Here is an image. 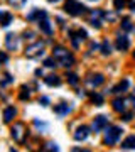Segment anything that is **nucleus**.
Listing matches in <instances>:
<instances>
[{
    "label": "nucleus",
    "mask_w": 135,
    "mask_h": 152,
    "mask_svg": "<svg viewBox=\"0 0 135 152\" xmlns=\"http://www.w3.org/2000/svg\"><path fill=\"white\" fill-rule=\"evenodd\" d=\"M53 58H54L56 61H58V64L64 66V68H69V66L74 64V56L71 54L68 49L61 48V46L54 48V51H53Z\"/></svg>",
    "instance_id": "1"
},
{
    "label": "nucleus",
    "mask_w": 135,
    "mask_h": 152,
    "mask_svg": "<svg viewBox=\"0 0 135 152\" xmlns=\"http://www.w3.org/2000/svg\"><path fill=\"white\" fill-rule=\"evenodd\" d=\"M27 134H29V130H27L26 124H22V122H17V124L10 129V135L17 144H24L26 139H27Z\"/></svg>",
    "instance_id": "2"
},
{
    "label": "nucleus",
    "mask_w": 135,
    "mask_h": 152,
    "mask_svg": "<svg viewBox=\"0 0 135 152\" xmlns=\"http://www.w3.org/2000/svg\"><path fill=\"white\" fill-rule=\"evenodd\" d=\"M64 10H66V14H69V15L78 17V15H83V14L86 12V7L83 5L81 2H78V0H66Z\"/></svg>",
    "instance_id": "3"
},
{
    "label": "nucleus",
    "mask_w": 135,
    "mask_h": 152,
    "mask_svg": "<svg viewBox=\"0 0 135 152\" xmlns=\"http://www.w3.org/2000/svg\"><path fill=\"white\" fill-rule=\"evenodd\" d=\"M122 132L123 130H122L120 127H108L107 134H105V144H107V145H115V144L118 142Z\"/></svg>",
    "instance_id": "4"
},
{
    "label": "nucleus",
    "mask_w": 135,
    "mask_h": 152,
    "mask_svg": "<svg viewBox=\"0 0 135 152\" xmlns=\"http://www.w3.org/2000/svg\"><path fill=\"white\" fill-rule=\"evenodd\" d=\"M24 54H26L27 58H39L41 54H44V42L42 41H37V42L31 44V46L24 51Z\"/></svg>",
    "instance_id": "5"
},
{
    "label": "nucleus",
    "mask_w": 135,
    "mask_h": 152,
    "mask_svg": "<svg viewBox=\"0 0 135 152\" xmlns=\"http://www.w3.org/2000/svg\"><path fill=\"white\" fill-rule=\"evenodd\" d=\"M69 37H71L73 46H74V48H78V46H80V41H85V39L88 37V34H86V31H85V29H78L76 32L69 31Z\"/></svg>",
    "instance_id": "6"
},
{
    "label": "nucleus",
    "mask_w": 135,
    "mask_h": 152,
    "mask_svg": "<svg viewBox=\"0 0 135 152\" xmlns=\"http://www.w3.org/2000/svg\"><path fill=\"white\" fill-rule=\"evenodd\" d=\"M107 127H108V118L105 115H98V117L93 118V130L95 132H101Z\"/></svg>",
    "instance_id": "7"
},
{
    "label": "nucleus",
    "mask_w": 135,
    "mask_h": 152,
    "mask_svg": "<svg viewBox=\"0 0 135 152\" xmlns=\"http://www.w3.org/2000/svg\"><path fill=\"white\" fill-rule=\"evenodd\" d=\"M103 81H105V76L100 75V73H96V75H90L86 78V83L91 88H96V86H100V85H103Z\"/></svg>",
    "instance_id": "8"
},
{
    "label": "nucleus",
    "mask_w": 135,
    "mask_h": 152,
    "mask_svg": "<svg viewBox=\"0 0 135 152\" xmlns=\"http://www.w3.org/2000/svg\"><path fill=\"white\" fill-rule=\"evenodd\" d=\"M90 135V129H88L86 125H81V127H78L76 129V132H74V140H78V142H81V140H86V137Z\"/></svg>",
    "instance_id": "9"
},
{
    "label": "nucleus",
    "mask_w": 135,
    "mask_h": 152,
    "mask_svg": "<svg viewBox=\"0 0 135 152\" xmlns=\"http://www.w3.org/2000/svg\"><path fill=\"white\" fill-rule=\"evenodd\" d=\"M115 46H117V49L118 51H128V48H130V41H128V37L127 36H118L117 37V42H115Z\"/></svg>",
    "instance_id": "10"
},
{
    "label": "nucleus",
    "mask_w": 135,
    "mask_h": 152,
    "mask_svg": "<svg viewBox=\"0 0 135 152\" xmlns=\"http://www.w3.org/2000/svg\"><path fill=\"white\" fill-rule=\"evenodd\" d=\"M5 46H7V49H10V51L17 49V46H19V37H17L15 34H7L5 36Z\"/></svg>",
    "instance_id": "11"
},
{
    "label": "nucleus",
    "mask_w": 135,
    "mask_h": 152,
    "mask_svg": "<svg viewBox=\"0 0 135 152\" xmlns=\"http://www.w3.org/2000/svg\"><path fill=\"white\" fill-rule=\"evenodd\" d=\"M47 17V12L46 10H32L29 15H27V20H41V19H46Z\"/></svg>",
    "instance_id": "12"
},
{
    "label": "nucleus",
    "mask_w": 135,
    "mask_h": 152,
    "mask_svg": "<svg viewBox=\"0 0 135 152\" xmlns=\"http://www.w3.org/2000/svg\"><path fill=\"white\" fill-rule=\"evenodd\" d=\"M128 86H130V81H128V80H122V81H120L117 86L112 88V93H125L127 90H128Z\"/></svg>",
    "instance_id": "13"
},
{
    "label": "nucleus",
    "mask_w": 135,
    "mask_h": 152,
    "mask_svg": "<svg viewBox=\"0 0 135 152\" xmlns=\"http://www.w3.org/2000/svg\"><path fill=\"white\" fill-rule=\"evenodd\" d=\"M39 22V29H41V31H42L44 34H53V27H51V22L47 20V17H46V19H41V20H37Z\"/></svg>",
    "instance_id": "14"
},
{
    "label": "nucleus",
    "mask_w": 135,
    "mask_h": 152,
    "mask_svg": "<svg viewBox=\"0 0 135 152\" xmlns=\"http://www.w3.org/2000/svg\"><path fill=\"white\" fill-rule=\"evenodd\" d=\"M44 83L47 85V86H59L61 85V78L58 75H49L44 78Z\"/></svg>",
    "instance_id": "15"
},
{
    "label": "nucleus",
    "mask_w": 135,
    "mask_h": 152,
    "mask_svg": "<svg viewBox=\"0 0 135 152\" xmlns=\"http://www.w3.org/2000/svg\"><path fill=\"white\" fill-rule=\"evenodd\" d=\"M54 112L59 115V117H64V115H68L71 112V107L68 103H59V105L54 107Z\"/></svg>",
    "instance_id": "16"
},
{
    "label": "nucleus",
    "mask_w": 135,
    "mask_h": 152,
    "mask_svg": "<svg viewBox=\"0 0 135 152\" xmlns=\"http://www.w3.org/2000/svg\"><path fill=\"white\" fill-rule=\"evenodd\" d=\"M15 115H17V110L14 108V107H7V108L4 110V122H5V124H9V122H12Z\"/></svg>",
    "instance_id": "17"
},
{
    "label": "nucleus",
    "mask_w": 135,
    "mask_h": 152,
    "mask_svg": "<svg viewBox=\"0 0 135 152\" xmlns=\"http://www.w3.org/2000/svg\"><path fill=\"white\" fill-rule=\"evenodd\" d=\"M112 105H113V110H115V112H118V113H123L125 108H127V105H125V100H123V98H115Z\"/></svg>",
    "instance_id": "18"
},
{
    "label": "nucleus",
    "mask_w": 135,
    "mask_h": 152,
    "mask_svg": "<svg viewBox=\"0 0 135 152\" xmlns=\"http://www.w3.org/2000/svg\"><path fill=\"white\" fill-rule=\"evenodd\" d=\"M122 149H135V135H128L122 142Z\"/></svg>",
    "instance_id": "19"
},
{
    "label": "nucleus",
    "mask_w": 135,
    "mask_h": 152,
    "mask_svg": "<svg viewBox=\"0 0 135 152\" xmlns=\"http://www.w3.org/2000/svg\"><path fill=\"white\" fill-rule=\"evenodd\" d=\"M100 51H101V54H103V56L112 54V44L108 42V41H103V42H101V48H100Z\"/></svg>",
    "instance_id": "20"
},
{
    "label": "nucleus",
    "mask_w": 135,
    "mask_h": 152,
    "mask_svg": "<svg viewBox=\"0 0 135 152\" xmlns=\"http://www.w3.org/2000/svg\"><path fill=\"white\" fill-rule=\"evenodd\" d=\"M12 20H14V15H12V14H4L0 26H2V27H9V26L12 24Z\"/></svg>",
    "instance_id": "21"
},
{
    "label": "nucleus",
    "mask_w": 135,
    "mask_h": 152,
    "mask_svg": "<svg viewBox=\"0 0 135 152\" xmlns=\"http://www.w3.org/2000/svg\"><path fill=\"white\" fill-rule=\"evenodd\" d=\"M90 98H91V102L95 105H103V102H105L103 95H100V93H91V95H90Z\"/></svg>",
    "instance_id": "22"
},
{
    "label": "nucleus",
    "mask_w": 135,
    "mask_h": 152,
    "mask_svg": "<svg viewBox=\"0 0 135 152\" xmlns=\"http://www.w3.org/2000/svg\"><path fill=\"white\" fill-rule=\"evenodd\" d=\"M19 98H20V100H29V98H31V91H29V88L22 86L20 88V93H19Z\"/></svg>",
    "instance_id": "23"
},
{
    "label": "nucleus",
    "mask_w": 135,
    "mask_h": 152,
    "mask_svg": "<svg viewBox=\"0 0 135 152\" xmlns=\"http://www.w3.org/2000/svg\"><path fill=\"white\" fill-rule=\"evenodd\" d=\"M128 2L127 0H113V5H115V10L120 12V10H123V7L127 5Z\"/></svg>",
    "instance_id": "24"
},
{
    "label": "nucleus",
    "mask_w": 135,
    "mask_h": 152,
    "mask_svg": "<svg viewBox=\"0 0 135 152\" xmlns=\"http://www.w3.org/2000/svg\"><path fill=\"white\" fill-rule=\"evenodd\" d=\"M90 19H105V12L103 10H91L90 12Z\"/></svg>",
    "instance_id": "25"
},
{
    "label": "nucleus",
    "mask_w": 135,
    "mask_h": 152,
    "mask_svg": "<svg viewBox=\"0 0 135 152\" xmlns=\"http://www.w3.org/2000/svg\"><path fill=\"white\" fill-rule=\"evenodd\" d=\"M68 83H69L71 86H76V85L80 83V78H78L76 75H73V73H71V75H68Z\"/></svg>",
    "instance_id": "26"
},
{
    "label": "nucleus",
    "mask_w": 135,
    "mask_h": 152,
    "mask_svg": "<svg viewBox=\"0 0 135 152\" xmlns=\"http://www.w3.org/2000/svg\"><path fill=\"white\" fill-rule=\"evenodd\" d=\"M122 29H123V31H132V29H134L130 19H123V20H122Z\"/></svg>",
    "instance_id": "27"
},
{
    "label": "nucleus",
    "mask_w": 135,
    "mask_h": 152,
    "mask_svg": "<svg viewBox=\"0 0 135 152\" xmlns=\"http://www.w3.org/2000/svg\"><path fill=\"white\" fill-rule=\"evenodd\" d=\"M56 64H58V61L54 59V58H47V59L44 61V66H47V68H54Z\"/></svg>",
    "instance_id": "28"
},
{
    "label": "nucleus",
    "mask_w": 135,
    "mask_h": 152,
    "mask_svg": "<svg viewBox=\"0 0 135 152\" xmlns=\"http://www.w3.org/2000/svg\"><path fill=\"white\" fill-rule=\"evenodd\" d=\"M90 24L95 29H101V19H90Z\"/></svg>",
    "instance_id": "29"
},
{
    "label": "nucleus",
    "mask_w": 135,
    "mask_h": 152,
    "mask_svg": "<svg viewBox=\"0 0 135 152\" xmlns=\"http://www.w3.org/2000/svg\"><path fill=\"white\" fill-rule=\"evenodd\" d=\"M44 151H59V147H58V144H54V142H49L47 145L44 147Z\"/></svg>",
    "instance_id": "30"
},
{
    "label": "nucleus",
    "mask_w": 135,
    "mask_h": 152,
    "mask_svg": "<svg viewBox=\"0 0 135 152\" xmlns=\"http://www.w3.org/2000/svg\"><path fill=\"white\" fill-rule=\"evenodd\" d=\"M9 61V56L4 53V51H0V64H4V63H7Z\"/></svg>",
    "instance_id": "31"
},
{
    "label": "nucleus",
    "mask_w": 135,
    "mask_h": 152,
    "mask_svg": "<svg viewBox=\"0 0 135 152\" xmlns=\"http://www.w3.org/2000/svg\"><path fill=\"white\" fill-rule=\"evenodd\" d=\"M9 2H10L12 5H15V7H20V5H24V2H26V0H9Z\"/></svg>",
    "instance_id": "32"
},
{
    "label": "nucleus",
    "mask_w": 135,
    "mask_h": 152,
    "mask_svg": "<svg viewBox=\"0 0 135 152\" xmlns=\"http://www.w3.org/2000/svg\"><path fill=\"white\" fill-rule=\"evenodd\" d=\"M39 103L42 105V107H47V105H49V98H47V96H41Z\"/></svg>",
    "instance_id": "33"
},
{
    "label": "nucleus",
    "mask_w": 135,
    "mask_h": 152,
    "mask_svg": "<svg viewBox=\"0 0 135 152\" xmlns=\"http://www.w3.org/2000/svg\"><path fill=\"white\" fill-rule=\"evenodd\" d=\"M10 81H12V76L10 75H5V80L2 81V86H4V85H9Z\"/></svg>",
    "instance_id": "34"
},
{
    "label": "nucleus",
    "mask_w": 135,
    "mask_h": 152,
    "mask_svg": "<svg viewBox=\"0 0 135 152\" xmlns=\"http://www.w3.org/2000/svg\"><path fill=\"white\" fill-rule=\"evenodd\" d=\"M105 19H108V20H115V14H108V12H105Z\"/></svg>",
    "instance_id": "35"
},
{
    "label": "nucleus",
    "mask_w": 135,
    "mask_h": 152,
    "mask_svg": "<svg viewBox=\"0 0 135 152\" xmlns=\"http://www.w3.org/2000/svg\"><path fill=\"white\" fill-rule=\"evenodd\" d=\"M128 7H130V10H132V12H135V0H130Z\"/></svg>",
    "instance_id": "36"
},
{
    "label": "nucleus",
    "mask_w": 135,
    "mask_h": 152,
    "mask_svg": "<svg viewBox=\"0 0 135 152\" xmlns=\"http://www.w3.org/2000/svg\"><path fill=\"white\" fill-rule=\"evenodd\" d=\"M123 120H125V122H130V120H132V113H125L123 115Z\"/></svg>",
    "instance_id": "37"
},
{
    "label": "nucleus",
    "mask_w": 135,
    "mask_h": 152,
    "mask_svg": "<svg viewBox=\"0 0 135 152\" xmlns=\"http://www.w3.org/2000/svg\"><path fill=\"white\" fill-rule=\"evenodd\" d=\"M24 37H26V39H32L34 37V32H26V34H24Z\"/></svg>",
    "instance_id": "38"
},
{
    "label": "nucleus",
    "mask_w": 135,
    "mask_h": 152,
    "mask_svg": "<svg viewBox=\"0 0 135 152\" xmlns=\"http://www.w3.org/2000/svg\"><path fill=\"white\" fill-rule=\"evenodd\" d=\"M132 103H134V108H135V96H132Z\"/></svg>",
    "instance_id": "39"
},
{
    "label": "nucleus",
    "mask_w": 135,
    "mask_h": 152,
    "mask_svg": "<svg viewBox=\"0 0 135 152\" xmlns=\"http://www.w3.org/2000/svg\"><path fill=\"white\" fill-rule=\"evenodd\" d=\"M2 17H4V12H0V22H2Z\"/></svg>",
    "instance_id": "40"
},
{
    "label": "nucleus",
    "mask_w": 135,
    "mask_h": 152,
    "mask_svg": "<svg viewBox=\"0 0 135 152\" xmlns=\"http://www.w3.org/2000/svg\"><path fill=\"white\" fill-rule=\"evenodd\" d=\"M47 2H51V4H53V2H58V0H47Z\"/></svg>",
    "instance_id": "41"
},
{
    "label": "nucleus",
    "mask_w": 135,
    "mask_h": 152,
    "mask_svg": "<svg viewBox=\"0 0 135 152\" xmlns=\"http://www.w3.org/2000/svg\"><path fill=\"white\" fill-rule=\"evenodd\" d=\"M91 2H98V0H91Z\"/></svg>",
    "instance_id": "42"
},
{
    "label": "nucleus",
    "mask_w": 135,
    "mask_h": 152,
    "mask_svg": "<svg viewBox=\"0 0 135 152\" xmlns=\"http://www.w3.org/2000/svg\"><path fill=\"white\" fill-rule=\"evenodd\" d=\"M134 59H135V53H134Z\"/></svg>",
    "instance_id": "43"
}]
</instances>
